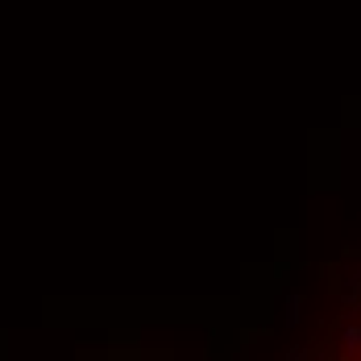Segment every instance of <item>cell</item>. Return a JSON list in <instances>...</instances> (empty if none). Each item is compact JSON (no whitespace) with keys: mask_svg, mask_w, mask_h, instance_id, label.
<instances>
[{"mask_svg":"<svg viewBox=\"0 0 361 361\" xmlns=\"http://www.w3.org/2000/svg\"><path fill=\"white\" fill-rule=\"evenodd\" d=\"M345 349H353V353L361 349V328H349V332H345Z\"/></svg>","mask_w":361,"mask_h":361,"instance_id":"6da1fadb","label":"cell"}]
</instances>
